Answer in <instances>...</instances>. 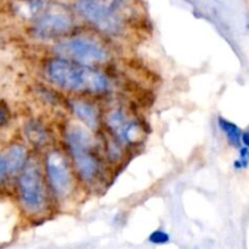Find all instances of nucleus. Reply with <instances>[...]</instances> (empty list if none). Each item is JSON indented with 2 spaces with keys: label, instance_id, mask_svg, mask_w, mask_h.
Returning <instances> with one entry per match:
<instances>
[{
  "label": "nucleus",
  "instance_id": "1",
  "mask_svg": "<svg viewBox=\"0 0 249 249\" xmlns=\"http://www.w3.org/2000/svg\"><path fill=\"white\" fill-rule=\"evenodd\" d=\"M46 75L58 89L70 92L100 95L109 90L106 74L96 68L84 67L63 58H53L46 65Z\"/></svg>",
  "mask_w": 249,
  "mask_h": 249
},
{
  "label": "nucleus",
  "instance_id": "2",
  "mask_svg": "<svg viewBox=\"0 0 249 249\" xmlns=\"http://www.w3.org/2000/svg\"><path fill=\"white\" fill-rule=\"evenodd\" d=\"M74 6L85 21L112 36L123 34L131 17L129 0H75Z\"/></svg>",
  "mask_w": 249,
  "mask_h": 249
},
{
  "label": "nucleus",
  "instance_id": "3",
  "mask_svg": "<svg viewBox=\"0 0 249 249\" xmlns=\"http://www.w3.org/2000/svg\"><path fill=\"white\" fill-rule=\"evenodd\" d=\"M63 138L78 177L87 184H91L101 168L99 156L95 152V141L91 133L80 123L72 122L66 125Z\"/></svg>",
  "mask_w": 249,
  "mask_h": 249
},
{
  "label": "nucleus",
  "instance_id": "4",
  "mask_svg": "<svg viewBox=\"0 0 249 249\" xmlns=\"http://www.w3.org/2000/svg\"><path fill=\"white\" fill-rule=\"evenodd\" d=\"M58 58L71 61L84 67H96L109 60V51L101 41L90 36H74L65 39L53 46Z\"/></svg>",
  "mask_w": 249,
  "mask_h": 249
},
{
  "label": "nucleus",
  "instance_id": "5",
  "mask_svg": "<svg viewBox=\"0 0 249 249\" xmlns=\"http://www.w3.org/2000/svg\"><path fill=\"white\" fill-rule=\"evenodd\" d=\"M72 14L60 4L49 2L43 12L31 23L32 36L39 40H53L72 31Z\"/></svg>",
  "mask_w": 249,
  "mask_h": 249
},
{
  "label": "nucleus",
  "instance_id": "6",
  "mask_svg": "<svg viewBox=\"0 0 249 249\" xmlns=\"http://www.w3.org/2000/svg\"><path fill=\"white\" fill-rule=\"evenodd\" d=\"M18 192L21 203L27 212L39 214L46 207V189L38 162L27 160L19 174Z\"/></svg>",
  "mask_w": 249,
  "mask_h": 249
},
{
  "label": "nucleus",
  "instance_id": "7",
  "mask_svg": "<svg viewBox=\"0 0 249 249\" xmlns=\"http://www.w3.org/2000/svg\"><path fill=\"white\" fill-rule=\"evenodd\" d=\"M45 177L53 196L67 199L74 192V175L67 158L58 150H51L45 155Z\"/></svg>",
  "mask_w": 249,
  "mask_h": 249
},
{
  "label": "nucleus",
  "instance_id": "8",
  "mask_svg": "<svg viewBox=\"0 0 249 249\" xmlns=\"http://www.w3.org/2000/svg\"><path fill=\"white\" fill-rule=\"evenodd\" d=\"M106 125L118 142L134 145L142 140L143 130L140 123L128 118L122 108H116L106 117Z\"/></svg>",
  "mask_w": 249,
  "mask_h": 249
},
{
  "label": "nucleus",
  "instance_id": "9",
  "mask_svg": "<svg viewBox=\"0 0 249 249\" xmlns=\"http://www.w3.org/2000/svg\"><path fill=\"white\" fill-rule=\"evenodd\" d=\"M68 106L72 109L73 114L84 124L85 128L95 130L100 125L99 108L88 100L72 99L68 101Z\"/></svg>",
  "mask_w": 249,
  "mask_h": 249
},
{
  "label": "nucleus",
  "instance_id": "10",
  "mask_svg": "<svg viewBox=\"0 0 249 249\" xmlns=\"http://www.w3.org/2000/svg\"><path fill=\"white\" fill-rule=\"evenodd\" d=\"M7 165V173L10 175H16L23 170L27 163V148L21 143H15L10 146L4 155Z\"/></svg>",
  "mask_w": 249,
  "mask_h": 249
},
{
  "label": "nucleus",
  "instance_id": "11",
  "mask_svg": "<svg viewBox=\"0 0 249 249\" xmlns=\"http://www.w3.org/2000/svg\"><path fill=\"white\" fill-rule=\"evenodd\" d=\"M24 136L34 147H44L50 139L45 125L36 119H32L24 124Z\"/></svg>",
  "mask_w": 249,
  "mask_h": 249
},
{
  "label": "nucleus",
  "instance_id": "12",
  "mask_svg": "<svg viewBox=\"0 0 249 249\" xmlns=\"http://www.w3.org/2000/svg\"><path fill=\"white\" fill-rule=\"evenodd\" d=\"M218 126L224 134L228 142L230 143L232 147L240 148L241 146V135H242V130L237 124L233 122L225 119L224 117H218Z\"/></svg>",
  "mask_w": 249,
  "mask_h": 249
},
{
  "label": "nucleus",
  "instance_id": "13",
  "mask_svg": "<svg viewBox=\"0 0 249 249\" xmlns=\"http://www.w3.org/2000/svg\"><path fill=\"white\" fill-rule=\"evenodd\" d=\"M170 235L167 232V231L162 230V229H157V230L152 231L148 236V242L152 243V245L156 246H163L168 245L170 242Z\"/></svg>",
  "mask_w": 249,
  "mask_h": 249
},
{
  "label": "nucleus",
  "instance_id": "14",
  "mask_svg": "<svg viewBox=\"0 0 249 249\" xmlns=\"http://www.w3.org/2000/svg\"><path fill=\"white\" fill-rule=\"evenodd\" d=\"M238 150H240V157H238V160H235L233 165H235L236 169L238 170L246 169V168L248 167V160H249L248 147H243V146H241Z\"/></svg>",
  "mask_w": 249,
  "mask_h": 249
},
{
  "label": "nucleus",
  "instance_id": "15",
  "mask_svg": "<svg viewBox=\"0 0 249 249\" xmlns=\"http://www.w3.org/2000/svg\"><path fill=\"white\" fill-rule=\"evenodd\" d=\"M10 109L7 107L6 102L0 99V125H5L10 121Z\"/></svg>",
  "mask_w": 249,
  "mask_h": 249
},
{
  "label": "nucleus",
  "instance_id": "16",
  "mask_svg": "<svg viewBox=\"0 0 249 249\" xmlns=\"http://www.w3.org/2000/svg\"><path fill=\"white\" fill-rule=\"evenodd\" d=\"M7 174H9V173H7L6 160H5L4 155H0V184H1L2 180L6 178Z\"/></svg>",
  "mask_w": 249,
  "mask_h": 249
},
{
  "label": "nucleus",
  "instance_id": "17",
  "mask_svg": "<svg viewBox=\"0 0 249 249\" xmlns=\"http://www.w3.org/2000/svg\"><path fill=\"white\" fill-rule=\"evenodd\" d=\"M241 145L243 147H248L249 146V133L247 130L242 131V135H241Z\"/></svg>",
  "mask_w": 249,
  "mask_h": 249
},
{
  "label": "nucleus",
  "instance_id": "18",
  "mask_svg": "<svg viewBox=\"0 0 249 249\" xmlns=\"http://www.w3.org/2000/svg\"><path fill=\"white\" fill-rule=\"evenodd\" d=\"M194 249H199V248H194Z\"/></svg>",
  "mask_w": 249,
  "mask_h": 249
}]
</instances>
